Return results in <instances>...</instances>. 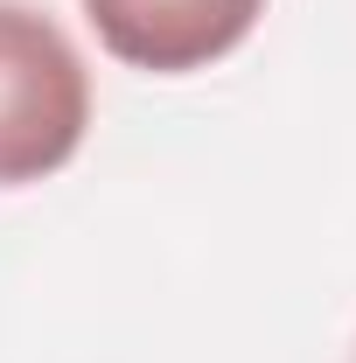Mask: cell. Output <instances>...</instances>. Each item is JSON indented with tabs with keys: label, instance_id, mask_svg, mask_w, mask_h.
<instances>
[{
	"label": "cell",
	"instance_id": "6da1fadb",
	"mask_svg": "<svg viewBox=\"0 0 356 363\" xmlns=\"http://www.w3.org/2000/svg\"><path fill=\"white\" fill-rule=\"evenodd\" d=\"M91 133V70L63 21L0 0V189L49 182Z\"/></svg>",
	"mask_w": 356,
	"mask_h": 363
},
{
	"label": "cell",
	"instance_id": "7a4b0ae2",
	"mask_svg": "<svg viewBox=\"0 0 356 363\" xmlns=\"http://www.w3.org/2000/svg\"><path fill=\"white\" fill-rule=\"evenodd\" d=\"M105 56L154 77L210 70L245 43L266 14V0H77Z\"/></svg>",
	"mask_w": 356,
	"mask_h": 363
},
{
	"label": "cell",
	"instance_id": "3957f363",
	"mask_svg": "<svg viewBox=\"0 0 356 363\" xmlns=\"http://www.w3.org/2000/svg\"><path fill=\"white\" fill-rule=\"evenodd\" d=\"M350 363H356V357H350Z\"/></svg>",
	"mask_w": 356,
	"mask_h": 363
}]
</instances>
